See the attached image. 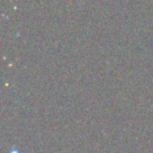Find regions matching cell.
Masks as SVG:
<instances>
[{"instance_id": "cell-1", "label": "cell", "mask_w": 153, "mask_h": 153, "mask_svg": "<svg viewBox=\"0 0 153 153\" xmlns=\"http://www.w3.org/2000/svg\"><path fill=\"white\" fill-rule=\"evenodd\" d=\"M10 153H19V152H18L17 150H12V151H11V152H10Z\"/></svg>"}]
</instances>
